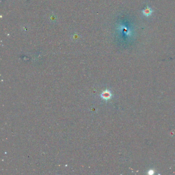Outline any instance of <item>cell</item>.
<instances>
[{
	"label": "cell",
	"mask_w": 175,
	"mask_h": 175,
	"mask_svg": "<svg viewBox=\"0 0 175 175\" xmlns=\"http://www.w3.org/2000/svg\"><path fill=\"white\" fill-rule=\"evenodd\" d=\"M111 93H110L109 91L108 90H105L104 91L102 94V97L105 100H108L111 97Z\"/></svg>",
	"instance_id": "7a4b0ae2"
},
{
	"label": "cell",
	"mask_w": 175,
	"mask_h": 175,
	"mask_svg": "<svg viewBox=\"0 0 175 175\" xmlns=\"http://www.w3.org/2000/svg\"><path fill=\"white\" fill-rule=\"evenodd\" d=\"M153 12V10L149 7L147 6L145 9H144L142 10V13L144 14V15L146 16H149L151 15V14Z\"/></svg>",
	"instance_id": "6da1fadb"
}]
</instances>
